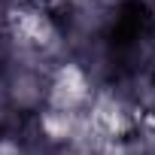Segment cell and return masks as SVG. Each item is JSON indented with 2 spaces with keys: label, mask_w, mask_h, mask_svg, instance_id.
<instances>
[{
  "label": "cell",
  "mask_w": 155,
  "mask_h": 155,
  "mask_svg": "<svg viewBox=\"0 0 155 155\" xmlns=\"http://www.w3.org/2000/svg\"><path fill=\"white\" fill-rule=\"evenodd\" d=\"M82 55L110 88L155 82V0H113L91 18Z\"/></svg>",
  "instance_id": "cell-1"
}]
</instances>
